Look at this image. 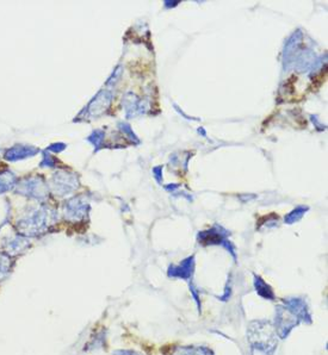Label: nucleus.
<instances>
[{"mask_svg": "<svg viewBox=\"0 0 328 355\" xmlns=\"http://www.w3.org/2000/svg\"><path fill=\"white\" fill-rule=\"evenodd\" d=\"M47 228V212L43 209L31 211L25 217L17 222V229L24 236H37Z\"/></svg>", "mask_w": 328, "mask_h": 355, "instance_id": "1", "label": "nucleus"}, {"mask_svg": "<svg viewBox=\"0 0 328 355\" xmlns=\"http://www.w3.org/2000/svg\"><path fill=\"white\" fill-rule=\"evenodd\" d=\"M18 185V192L22 194H26L31 198L36 199H43L47 196V187L44 183L38 178H29V179L23 180Z\"/></svg>", "mask_w": 328, "mask_h": 355, "instance_id": "2", "label": "nucleus"}, {"mask_svg": "<svg viewBox=\"0 0 328 355\" xmlns=\"http://www.w3.org/2000/svg\"><path fill=\"white\" fill-rule=\"evenodd\" d=\"M37 153H38V149L36 147H33V145L18 144V145H15V147L10 148L9 151L5 153V159L9 160V161H17V160L25 159L28 156H34L35 154H37Z\"/></svg>", "mask_w": 328, "mask_h": 355, "instance_id": "3", "label": "nucleus"}, {"mask_svg": "<svg viewBox=\"0 0 328 355\" xmlns=\"http://www.w3.org/2000/svg\"><path fill=\"white\" fill-rule=\"evenodd\" d=\"M111 100V96L109 92H100L95 99L92 100L89 106V112L92 116H98L99 113H102L104 110L106 109V106H109Z\"/></svg>", "mask_w": 328, "mask_h": 355, "instance_id": "4", "label": "nucleus"}, {"mask_svg": "<svg viewBox=\"0 0 328 355\" xmlns=\"http://www.w3.org/2000/svg\"><path fill=\"white\" fill-rule=\"evenodd\" d=\"M194 271V256L189 257L184 261L180 266L170 267L169 276L174 278H181V279H189Z\"/></svg>", "mask_w": 328, "mask_h": 355, "instance_id": "5", "label": "nucleus"}, {"mask_svg": "<svg viewBox=\"0 0 328 355\" xmlns=\"http://www.w3.org/2000/svg\"><path fill=\"white\" fill-rule=\"evenodd\" d=\"M53 186L55 192L59 194H65L75 187V185L71 184V176H68L66 173H55L53 178Z\"/></svg>", "mask_w": 328, "mask_h": 355, "instance_id": "6", "label": "nucleus"}, {"mask_svg": "<svg viewBox=\"0 0 328 355\" xmlns=\"http://www.w3.org/2000/svg\"><path fill=\"white\" fill-rule=\"evenodd\" d=\"M29 247V241L23 238H13L4 243V249L10 255H16L20 252H24Z\"/></svg>", "mask_w": 328, "mask_h": 355, "instance_id": "7", "label": "nucleus"}, {"mask_svg": "<svg viewBox=\"0 0 328 355\" xmlns=\"http://www.w3.org/2000/svg\"><path fill=\"white\" fill-rule=\"evenodd\" d=\"M200 242L205 243V245H215V243H222L223 246H227L226 241V234H222L221 231H215V230H209L204 231L198 236Z\"/></svg>", "mask_w": 328, "mask_h": 355, "instance_id": "8", "label": "nucleus"}, {"mask_svg": "<svg viewBox=\"0 0 328 355\" xmlns=\"http://www.w3.org/2000/svg\"><path fill=\"white\" fill-rule=\"evenodd\" d=\"M17 178L13 173L5 170L0 173V193H5L8 191L12 190L17 184Z\"/></svg>", "mask_w": 328, "mask_h": 355, "instance_id": "9", "label": "nucleus"}, {"mask_svg": "<svg viewBox=\"0 0 328 355\" xmlns=\"http://www.w3.org/2000/svg\"><path fill=\"white\" fill-rule=\"evenodd\" d=\"M254 286H256V290L258 292V294L261 295V297L265 299H275V293L274 291L271 290V287L265 283V281L261 279V278L254 276Z\"/></svg>", "mask_w": 328, "mask_h": 355, "instance_id": "10", "label": "nucleus"}, {"mask_svg": "<svg viewBox=\"0 0 328 355\" xmlns=\"http://www.w3.org/2000/svg\"><path fill=\"white\" fill-rule=\"evenodd\" d=\"M11 269H12L11 257L6 255V254L0 253V280L4 279V278L8 276Z\"/></svg>", "mask_w": 328, "mask_h": 355, "instance_id": "11", "label": "nucleus"}, {"mask_svg": "<svg viewBox=\"0 0 328 355\" xmlns=\"http://www.w3.org/2000/svg\"><path fill=\"white\" fill-rule=\"evenodd\" d=\"M306 210H307V209H305V208L296 209V210L292 211L291 214L288 216V217H285V222H288V223H294V222L298 221V219L302 217V215L305 214Z\"/></svg>", "mask_w": 328, "mask_h": 355, "instance_id": "12", "label": "nucleus"}, {"mask_svg": "<svg viewBox=\"0 0 328 355\" xmlns=\"http://www.w3.org/2000/svg\"><path fill=\"white\" fill-rule=\"evenodd\" d=\"M103 137H104V134L102 131L98 130V131H96L95 134L92 135V136L89 137V141L92 142V143L95 145H99L100 142H102V140H103Z\"/></svg>", "mask_w": 328, "mask_h": 355, "instance_id": "13", "label": "nucleus"}, {"mask_svg": "<svg viewBox=\"0 0 328 355\" xmlns=\"http://www.w3.org/2000/svg\"><path fill=\"white\" fill-rule=\"evenodd\" d=\"M54 163H55L54 160L51 159L50 155H44V160L41 162V165L42 166H50V167H53Z\"/></svg>", "mask_w": 328, "mask_h": 355, "instance_id": "14", "label": "nucleus"}, {"mask_svg": "<svg viewBox=\"0 0 328 355\" xmlns=\"http://www.w3.org/2000/svg\"><path fill=\"white\" fill-rule=\"evenodd\" d=\"M66 145L65 144H62V143H59V144H53V145H50L49 147V151L51 152H55V153H59V152H61V151H64Z\"/></svg>", "mask_w": 328, "mask_h": 355, "instance_id": "15", "label": "nucleus"}, {"mask_svg": "<svg viewBox=\"0 0 328 355\" xmlns=\"http://www.w3.org/2000/svg\"><path fill=\"white\" fill-rule=\"evenodd\" d=\"M114 355H139V354L132 350H116L114 353Z\"/></svg>", "mask_w": 328, "mask_h": 355, "instance_id": "16", "label": "nucleus"}]
</instances>
